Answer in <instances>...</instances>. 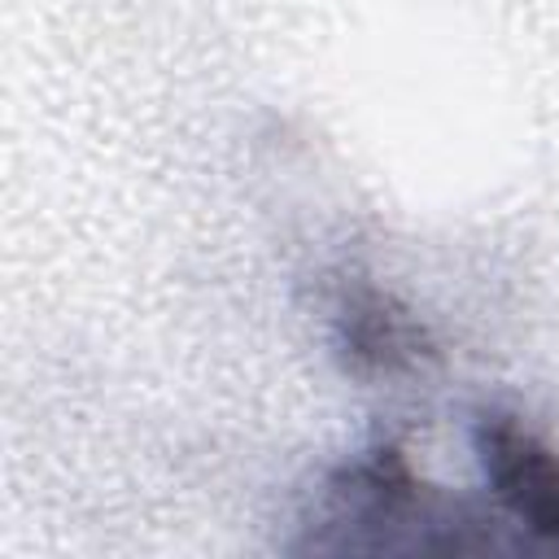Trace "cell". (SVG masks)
<instances>
[{"mask_svg":"<svg viewBox=\"0 0 559 559\" xmlns=\"http://www.w3.org/2000/svg\"><path fill=\"white\" fill-rule=\"evenodd\" d=\"M476 445L485 476L511 515L559 537V454L507 415H485Z\"/></svg>","mask_w":559,"mask_h":559,"instance_id":"cell-1","label":"cell"},{"mask_svg":"<svg viewBox=\"0 0 559 559\" xmlns=\"http://www.w3.org/2000/svg\"><path fill=\"white\" fill-rule=\"evenodd\" d=\"M345 332H349L354 354L371 358L376 367H397V362L415 358V349H419L415 323L406 314H389L380 293H367L362 301H349Z\"/></svg>","mask_w":559,"mask_h":559,"instance_id":"cell-2","label":"cell"}]
</instances>
